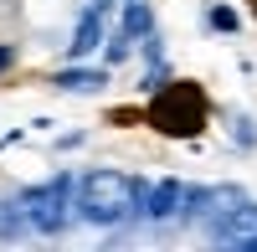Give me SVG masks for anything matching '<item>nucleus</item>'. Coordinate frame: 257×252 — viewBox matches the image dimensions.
Returning a JSON list of instances; mask_svg holds the SVG:
<instances>
[{"label": "nucleus", "instance_id": "f257e3e1", "mask_svg": "<svg viewBox=\"0 0 257 252\" xmlns=\"http://www.w3.org/2000/svg\"><path fill=\"white\" fill-rule=\"evenodd\" d=\"M11 216L16 226H26V232H67V226L77 221V180L72 175H52L47 185H31V191H21L11 201Z\"/></svg>", "mask_w": 257, "mask_h": 252}, {"label": "nucleus", "instance_id": "f03ea898", "mask_svg": "<svg viewBox=\"0 0 257 252\" xmlns=\"http://www.w3.org/2000/svg\"><path fill=\"white\" fill-rule=\"evenodd\" d=\"M77 216L93 226H118L139 216V180L123 170H93L77 180Z\"/></svg>", "mask_w": 257, "mask_h": 252}, {"label": "nucleus", "instance_id": "7ed1b4c3", "mask_svg": "<svg viewBox=\"0 0 257 252\" xmlns=\"http://www.w3.org/2000/svg\"><path fill=\"white\" fill-rule=\"evenodd\" d=\"M180 211H185V185L180 180H149V185H139V216L170 221Z\"/></svg>", "mask_w": 257, "mask_h": 252}, {"label": "nucleus", "instance_id": "20e7f679", "mask_svg": "<svg viewBox=\"0 0 257 252\" xmlns=\"http://www.w3.org/2000/svg\"><path fill=\"white\" fill-rule=\"evenodd\" d=\"M211 237H216V247H221V252H231L237 242L257 237V201H237L231 211H221L216 221H211Z\"/></svg>", "mask_w": 257, "mask_h": 252}, {"label": "nucleus", "instance_id": "39448f33", "mask_svg": "<svg viewBox=\"0 0 257 252\" xmlns=\"http://www.w3.org/2000/svg\"><path fill=\"white\" fill-rule=\"evenodd\" d=\"M98 41H103V11L88 6V11L77 16V31H72V41H67V52H72V57H88Z\"/></svg>", "mask_w": 257, "mask_h": 252}, {"label": "nucleus", "instance_id": "423d86ee", "mask_svg": "<svg viewBox=\"0 0 257 252\" xmlns=\"http://www.w3.org/2000/svg\"><path fill=\"white\" fill-rule=\"evenodd\" d=\"M103 82H108V72H93V67H67L57 77V88L62 93H98Z\"/></svg>", "mask_w": 257, "mask_h": 252}, {"label": "nucleus", "instance_id": "0eeeda50", "mask_svg": "<svg viewBox=\"0 0 257 252\" xmlns=\"http://www.w3.org/2000/svg\"><path fill=\"white\" fill-rule=\"evenodd\" d=\"M149 26H155V11H149L144 0H128V11H123V36L134 41V36H144Z\"/></svg>", "mask_w": 257, "mask_h": 252}, {"label": "nucleus", "instance_id": "6e6552de", "mask_svg": "<svg viewBox=\"0 0 257 252\" xmlns=\"http://www.w3.org/2000/svg\"><path fill=\"white\" fill-rule=\"evenodd\" d=\"M211 26H216V31H237V11L216 6V11H211Z\"/></svg>", "mask_w": 257, "mask_h": 252}, {"label": "nucleus", "instance_id": "1a4fd4ad", "mask_svg": "<svg viewBox=\"0 0 257 252\" xmlns=\"http://www.w3.org/2000/svg\"><path fill=\"white\" fill-rule=\"evenodd\" d=\"M11 62H16V52H11V47H0V72H6Z\"/></svg>", "mask_w": 257, "mask_h": 252}, {"label": "nucleus", "instance_id": "9d476101", "mask_svg": "<svg viewBox=\"0 0 257 252\" xmlns=\"http://www.w3.org/2000/svg\"><path fill=\"white\" fill-rule=\"evenodd\" d=\"M231 252H257V237H247V242H237Z\"/></svg>", "mask_w": 257, "mask_h": 252}]
</instances>
